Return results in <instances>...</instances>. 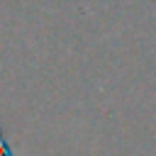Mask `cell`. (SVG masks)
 <instances>
[{
    "label": "cell",
    "mask_w": 156,
    "mask_h": 156,
    "mask_svg": "<svg viewBox=\"0 0 156 156\" xmlns=\"http://www.w3.org/2000/svg\"><path fill=\"white\" fill-rule=\"evenodd\" d=\"M0 156H15L12 149H10V141H7V136H5L2 124H0Z\"/></svg>",
    "instance_id": "obj_1"
}]
</instances>
